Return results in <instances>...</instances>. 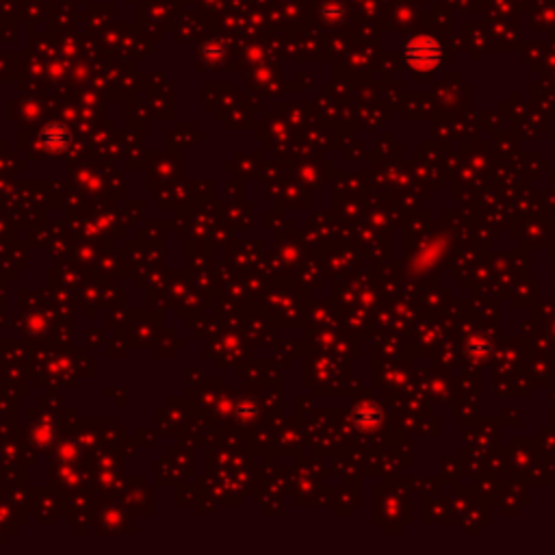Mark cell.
Wrapping results in <instances>:
<instances>
[{"label": "cell", "mask_w": 555, "mask_h": 555, "mask_svg": "<svg viewBox=\"0 0 555 555\" xmlns=\"http://www.w3.org/2000/svg\"><path fill=\"white\" fill-rule=\"evenodd\" d=\"M408 61L415 68H434L441 61V46L432 37H415L408 44Z\"/></svg>", "instance_id": "cell-1"}]
</instances>
